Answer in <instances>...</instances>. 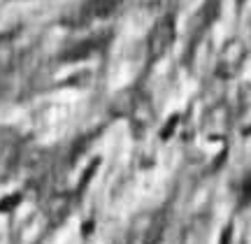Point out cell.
Instances as JSON below:
<instances>
[{
    "label": "cell",
    "instance_id": "1",
    "mask_svg": "<svg viewBox=\"0 0 251 244\" xmlns=\"http://www.w3.org/2000/svg\"><path fill=\"white\" fill-rule=\"evenodd\" d=\"M121 0H84L79 7H75L63 17V24L70 28H84L93 24V21H102V19L112 17L119 9Z\"/></svg>",
    "mask_w": 251,
    "mask_h": 244
},
{
    "label": "cell",
    "instance_id": "2",
    "mask_svg": "<svg viewBox=\"0 0 251 244\" xmlns=\"http://www.w3.org/2000/svg\"><path fill=\"white\" fill-rule=\"evenodd\" d=\"M247 56H249V49H247V42L242 37L226 40V45L221 47V51L216 56V65H214L216 77L219 79H233L235 74L244 68Z\"/></svg>",
    "mask_w": 251,
    "mask_h": 244
},
{
    "label": "cell",
    "instance_id": "3",
    "mask_svg": "<svg viewBox=\"0 0 251 244\" xmlns=\"http://www.w3.org/2000/svg\"><path fill=\"white\" fill-rule=\"evenodd\" d=\"M177 37V26H175V14H163L151 26L147 35V56L149 61H161L163 56L170 51L172 42Z\"/></svg>",
    "mask_w": 251,
    "mask_h": 244
},
{
    "label": "cell",
    "instance_id": "4",
    "mask_svg": "<svg viewBox=\"0 0 251 244\" xmlns=\"http://www.w3.org/2000/svg\"><path fill=\"white\" fill-rule=\"evenodd\" d=\"M233 126V109L226 100H219L202 117V133L209 140H226Z\"/></svg>",
    "mask_w": 251,
    "mask_h": 244
},
{
    "label": "cell",
    "instance_id": "5",
    "mask_svg": "<svg viewBox=\"0 0 251 244\" xmlns=\"http://www.w3.org/2000/svg\"><path fill=\"white\" fill-rule=\"evenodd\" d=\"M128 117H130V121H133L135 128L144 130L153 119L151 100L147 98L144 93H135L133 98H130V105H128Z\"/></svg>",
    "mask_w": 251,
    "mask_h": 244
},
{
    "label": "cell",
    "instance_id": "6",
    "mask_svg": "<svg viewBox=\"0 0 251 244\" xmlns=\"http://www.w3.org/2000/svg\"><path fill=\"white\" fill-rule=\"evenodd\" d=\"M219 0H205V5L196 12V17H193V40H198V37H202L209 30V26H212V21H214L216 17H219Z\"/></svg>",
    "mask_w": 251,
    "mask_h": 244
},
{
    "label": "cell",
    "instance_id": "7",
    "mask_svg": "<svg viewBox=\"0 0 251 244\" xmlns=\"http://www.w3.org/2000/svg\"><path fill=\"white\" fill-rule=\"evenodd\" d=\"M100 47H102V40L100 37H89V40H79V42H75L70 45L65 51L61 54L63 63H72V61H84V58H89L91 54H96Z\"/></svg>",
    "mask_w": 251,
    "mask_h": 244
},
{
    "label": "cell",
    "instance_id": "8",
    "mask_svg": "<svg viewBox=\"0 0 251 244\" xmlns=\"http://www.w3.org/2000/svg\"><path fill=\"white\" fill-rule=\"evenodd\" d=\"M70 207H72V198H70V195H68V193H56V195H51V198L47 200L45 214L51 219V221H61V219L68 217Z\"/></svg>",
    "mask_w": 251,
    "mask_h": 244
},
{
    "label": "cell",
    "instance_id": "9",
    "mask_svg": "<svg viewBox=\"0 0 251 244\" xmlns=\"http://www.w3.org/2000/svg\"><path fill=\"white\" fill-rule=\"evenodd\" d=\"M17 145H19V137L14 135L9 128H0V158L14 154V151H17Z\"/></svg>",
    "mask_w": 251,
    "mask_h": 244
}]
</instances>
